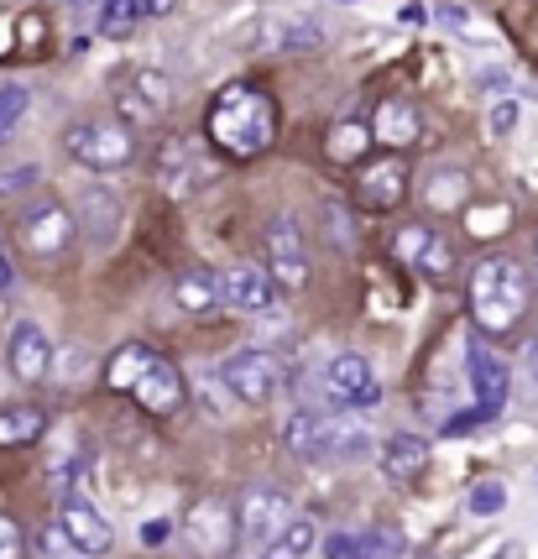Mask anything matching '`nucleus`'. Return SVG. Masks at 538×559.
Segmentation results:
<instances>
[{"label": "nucleus", "instance_id": "f257e3e1", "mask_svg": "<svg viewBox=\"0 0 538 559\" xmlns=\"http://www.w3.org/2000/svg\"><path fill=\"white\" fill-rule=\"evenodd\" d=\"M204 136L236 163L262 157L277 142V105L256 84H225L210 105V116H204Z\"/></svg>", "mask_w": 538, "mask_h": 559}, {"label": "nucleus", "instance_id": "f03ea898", "mask_svg": "<svg viewBox=\"0 0 538 559\" xmlns=\"http://www.w3.org/2000/svg\"><path fill=\"white\" fill-rule=\"evenodd\" d=\"M105 388L131 397L142 414L152 418H168L183 408V397H189V382H183V371L163 356V350H152V345L131 341L121 345L110 366H105Z\"/></svg>", "mask_w": 538, "mask_h": 559}, {"label": "nucleus", "instance_id": "7ed1b4c3", "mask_svg": "<svg viewBox=\"0 0 538 559\" xmlns=\"http://www.w3.org/2000/svg\"><path fill=\"white\" fill-rule=\"evenodd\" d=\"M465 298H470V319L487 330L491 341H502L528 314V272L513 257H487V262H476V272H470Z\"/></svg>", "mask_w": 538, "mask_h": 559}, {"label": "nucleus", "instance_id": "20e7f679", "mask_svg": "<svg viewBox=\"0 0 538 559\" xmlns=\"http://www.w3.org/2000/svg\"><path fill=\"white\" fill-rule=\"evenodd\" d=\"M283 444L294 450L298 461H356L371 450V435L350 418L319 414V408H298L283 429Z\"/></svg>", "mask_w": 538, "mask_h": 559}, {"label": "nucleus", "instance_id": "39448f33", "mask_svg": "<svg viewBox=\"0 0 538 559\" xmlns=\"http://www.w3.org/2000/svg\"><path fill=\"white\" fill-rule=\"evenodd\" d=\"M63 146L89 173H116L125 163H136V136L121 121H79L63 131Z\"/></svg>", "mask_w": 538, "mask_h": 559}, {"label": "nucleus", "instance_id": "423d86ee", "mask_svg": "<svg viewBox=\"0 0 538 559\" xmlns=\"http://www.w3.org/2000/svg\"><path fill=\"white\" fill-rule=\"evenodd\" d=\"M283 382H288V366H283V356H272V350H236V356L220 361V388L236 403H251V408L272 403L283 392Z\"/></svg>", "mask_w": 538, "mask_h": 559}, {"label": "nucleus", "instance_id": "0eeeda50", "mask_svg": "<svg viewBox=\"0 0 538 559\" xmlns=\"http://www.w3.org/2000/svg\"><path fill=\"white\" fill-rule=\"evenodd\" d=\"M152 173H157V189L172 199H189L194 189H204L215 178V163L199 136H163L157 157H152Z\"/></svg>", "mask_w": 538, "mask_h": 559}, {"label": "nucleus", "instance_id": "6e6552de", "mask_svg": "<svg viewBox=\"0 0 538 559\" xmlns=\"http://www.w3.org/2000/svg\"><path fill=\"white\" fill-rule=\"evenodd\" d=\"M183 534L194 544L199 559H230L236 544H241V528H236V508L225 497H199L194 508L183 512Z\"/></svg>", "mask_w": 538, "mask_h": 559}, {"label": "nucleus", "instance_id": "1a4fd4ad", "mask_svg": "<svg viewBox=\"0 0 538 559\" xmlns=\"http://www.w3.org/2000/svg\"><path fill=\"white\" fill-rule=\"evenodd\" d=\"M267 277L288 293L309 288V246H303V230L294 215L267 219Z\"/></svg>", "mask_w": 538, "mask_h": 559}, {"label": "nucleus", "instance_id": "9d476101", "mask_svg": "<svg viewBox=\"0 0 538 559\" xmlns=\"http://www.w3.org/2000/svg\"><path fill=\"white\" fill-rule=\"evenodd\" d=\"M79 219L69 215V204H58V199H43V204H32L22 215V246L26 257H37V262H58L69 241H74Z\"/></svg>", "mask_w": 538, "mask_h": 559}, {"label": "nucleus", "instance_id": "9b49d317", "mask_svg": "<svg viewBox=\"0 0 538 559\" xmlns=\"http://www.w3.org/2000/svg\"><path fill=\"white\" fill-rule=\"evenodd\" d=\"M236 528H241V538H256V544H267L288 518H294V497L283 487H267V481H256V487H246L236 502Z\"/></svg>", "mask_w": 538, "mask_h": 559}, {"label": "nucleus", "instance_id": "f8f14e48", "mask_svg": "<svg viewBox=\"0 0 538 559\" xmlns=\"http://www.w3.org/2000/svg\"><path fill=\"white\" fill-rule=\"evenodd\" d=\"M324 397H330L335 408H371V403L382 397L376 371H371V361L361 350H345V356L330 361V371H324Z\"/></svg>", "mask_w": 538, "mask_h": 559}, {"label": "nucleus", "instance_id": "ddd939ff", "mask_svg": "<svg viewBox=\"0 0 538 559\" xmlns=\"http://www.w3.org/2000/svg\"><path fill=\"white\" fill-rule=\"evenodd\" d=\"M215 293H220V309H230V314H267L277 283L267 277V267L236 262V267L215 272Z\"/></svg>", "mask_w": 538, "mask_h": 559}, {"label": "nucleus", "instance_id": "4468645a", "mask_svg": "<svg viewBox=\"0 0 538 559\" xmlns=\"http://www.w3.org/2000/svg\"><path fill=\"white\" fill-rule=\"evenodd\" d=\"M403 194H408V168H403L397 152H392V157H376V163H361L356 204H361L367 215H387V210H397Z\"/></svg>", "mask_w": 538, "mask_h": 559}, {"label": "nucleus", "instance_id": "2eb2a0df", "mask_svg": "<svg viewBox=\"0 0 538 559\" xmlns=\"http://www.w3.org/2000/svg\"><path fill=\"white\" fill-rule=\"evenodd\" d=\"M256 48L262 52H314L324 48V22L309 11H272L256 26Z\"/></svg>", "mask_w": 538, "mask_h": 559}, {"label": "nucleus", "instance_id": "dca6fc26", "mask_svg": "<svg viewBox=\"0 0 538 559\" xmlns=\"http://www.w3.org/2000/svg\"><path fill=\"white\" fill-rule=\"evenodd\" d=\"M5 366H11V377H16L22 388H37V382H48V371H52V345H48V335H43V324L22 319V324L11 330V345H5Z\"/></svg>", "mask_w": 538, "mask_h": 559}, {"label": "nucleus", "instance_id": "f3484780", "mask_svg": "<svg viewBox=\"0 0 538 559\" xmlns=\"http://www.w3.org/2000/svg\"><path fill=\"white\" fill-rule=\"evenodd\" d=\"M392 251H397V262H408V267H418L423 277H434V283H444L450 272H455V257H450V246L429 230V225H403L397 236H392Z\"/></svg>", "mask_w": 538, "mask_h": 559}, {"label": "nucleus", "instance_id": "a211bd4d", "mask_svg": "<svg viewBox=\"0 0 538 559\" xmlns=\"http://www.w3.org/2000/svg\"><path fill=\"white\" fill-rule=\"evenodd\" d=\"M58 523H63V534H69L79 555H110V523H105V512L89 497L69 491L63 508H58Z\"/></svg>", "mask_w": 538, "mask_h": 559}, {"label": "nucleus", "instance_id": "6ab92c4d", "mask_svg": "<svg viewBox=\"0 0 538 559\" xmlns=\"http://www.w3.org/2000/svg\"><path fill=\"white\" fill-rule=\"evenodd\" d=\"M371 142H382L387 152H408V146H418V136H423V121H418V105H408L403 95H387L382 105H376V116H371Z\"/></svg>", "mask_w": 538, "mask_h": 559}, {"label": "nucleus", "instance_id": "aec40b11", "mask_svg": "<svg viewBox=\"0 0 538 559\" xmlns=\"http://www.w3.org/2000/svg\"><path fill=\"white\" fill-rule=\"evenodd\" d=\"M116 110H121V126H157L163 121V110H168V79L163 73H142L121 99H116Z\"/></svg>", "mask_w": 538, "mask_h": 559}, {"label": "nucleus", "instance_id": "412c9836", "mask_svg": "<svg viewBox=\"0 0 538 559\" xmlns=\"http://www.w3.org/2000/svg\"><path fill=\"white\" fill-rule=\"evenodd\" d=\"M423 471H429V439L392 435L387 444H382V476H387L392 487H414Z\"/></svg>", "mask_w": 538, "mask_h": 559}, {"label": "nucleus", "instance_id": "4be33fe9", "mask_svg": "<svg viewBox=\"0 0 538 559\" xmlns=\"http://www.w3.org/2000/svg\"><path fill=\"white\" fill-rule=\"evenodd\" d=\"M470 382H476V414L481 418H491L507 403V366L487 345H470Z\"/></svg>", "mask_w": 538, "mask_h": 559}, {"label": "nucleus", "instance_id": "5701e85b", "mask_svg": "<svg viewBox=\"0 0 538 559\" xmlns=\"http://www.w3.org/2000/svg\"><path fill=\"white\" fill-rule=\"evenodd\" d=\"M418 194H423L429 215H461L465 204H470V178L461 168H429Z\"/></svg>", "mask_w": 538, "mask_h": 559}, {"label": "nucleus", "instance_id": "b1692460", "mask_svg": "<svg viewBox=\"0 0 538 559\" xmlns=\"http://www.w3.org/2000/svg\"><path fill=\"white\" fill-rule=\"evenodd\" d=\"M172 298H178V309H183V314L210 319L215 309H220V293H215V272H204V267L178 272V283H172Z\"/></svg>", "mask_w": 538, "mask_h": 559}, {"label": "nucleus", "instance_id": "393cba45", "mask_svg": "<svg viewBox=\"0 0 538 559\" xmlns=\"http://www.w3.org/2000/svg\"><path fill=\"white\" fill-rule=\"evenodd\" d=\"M84 219H89V246L95 251L116 246V236H121V199L110 189H89L84 194Z\"/></svg>", "mask_w": 538, "mask_h": 559}, {"label": "nucleus", "instance_id": "a878e982", "mask_svg": "<svg viewBox=\"0 0 538 559\" xmlns=\"http://www.w3.org/2000/svg\"><path fill=\"white\" fill-rule=\"evenodd\" d=\"M48 429V414L32 408V403H16V408H0V450H26L37 444Z\"/></svg>", "mask_w": 538, "mask_h": 559}, {"label": "nucleus", "instance_id": "bb28decb", "mask_svg": "<svg viewBox=\"0 0 538 559\" xmlns=\"http://www.w3.org/2000/svg\"><path fill=\"white\" fill-rule=\"evenodd\" d=\"M465 236L470 241H502L513 230V204L507 199H491V204H465Z\"/></svg>", "mask_w": 538, "mask_h": 559}, {"label": "nucleus", "instance_id": "cd10ccee", "mask_svg": "<svg viewBox=\"0 0 538 559\" xmlns=\"http://www.w3.org/2000/svg\"><path fill=\"white\" fill-rule=\"evenodd\" d=\"M157 11H163V0H99V32L105 37H125L131 26H142Z\"/></svg>", "mask_w": 538, "mask_h": 559}, {"label": "nucleus", "instance_id": "c85d7f7f", "mask_svg": "<svg viewBox=\"0 0 538 559\" xmlns=\"http://www.w3.org/2000/svg\"><path fill=\"white\" fill-rule=\"evenodd\" d=\"M314 523L309 518H288L277 534L267 538V549H262V559H309L314 555Z\"/></svg>", "mask_w": 538, "mask_h": 559}, {"label": "nucleus", "instance_id": "c756f323", "mask_svg": "<svg viewBox=\"0 0 538 559\" xmlns=\"http://www.w3.org/2000/svg\"><path fill=\"white\" fill-rule=\"evenodd\" d=\"M367 146H371V126L367 121H345V126H335V136L324 142V157H330V163H361Z\"/></svg>", "mask_w": 538, "mask_h": 559}, {"label": "nucleus", "instance_id": "7c9ffc66", "mask_svg": "<svg viewBox=\"0 0 538 559\" xmlns=\"http://www.w3.org/2000/svg\"><path fill=\"white\" fill-rule=\"evenodd\" d=\"M350 559H403V538L367 528V534H350Z\"/></svg>", "mask_w": 538, "mask_h": 559}, {"label": "nucleus", "instance_id": "2f4dec72", "mask_svg": "<svg viewBox=\"0 0 538 559\" xmlns=\"http://www.w3.org/2000/svg\"><path fill=\"white\" fill-rule=\"evenodd\" d=\"M26 110H32V90L26 84H0V142L22 126Z\"/></svg>", "mask_w": 538, "mask_h": 559}, {"label": "nucleus", "instance_id": "473e14b6", "mask_svg": "<svg viewBox=\"0 0 538 559\" xmlns=\"http://www.w3.org/2000/svg\"><path fill=\"white\" fill-rule=\"evenodd\" d=\"M502 508H507V487H502V481H476V487H470V502H465L470 518H497Z\"/></svg>", "mask_w": 538, "mask_h": 559}, {"label": "nucleus", "instance_id": "72a5a7b5", "mask_svg": "<svg viewBox=\"0 0 538 559\" xmlns=\"http://www.w3.org/2000/svg\"><path fill=\"white\" fill-rule=\"evenodd\" d=\"M440 22L450 26V32H461V37H470V43H491V26L481 22V16H470L465 5H440Z\"/></svg>", "mask_w": 538, "mask_h": 559}, {"label": "nucleus", "instance_id": "f704fd0d", "mask_svg": "<svg viewBox=\"0 0 538 559\" xmlns=\"http://www.w3.org/2000/svg\"><path fill=\"white\" fill-rule=\"evenodd\" d=\"M0 559H26V528L0 512Z\"/></svg>", "mask_w": 538, "mask_h": 559}, {"label": "nucleus", "instance_id": "c9c22d12", "mask_svg": "<svg viewBox=\"0 0 538 559\" xmlns=\"http://www.w3.org/2000/svg\"><path fill=\"white\" fill-rule=\"evenodd\" d=\"M37 178H43V168H37V163H22V168L0 173V199H11V194H22V189H32Z\"/></svg>", "mask_w": 538, "mask_h": 559}, {"label": "nucleus", "instance_id": "e433bc0d", "mask_svg": "<svg viewBox=\"0 0 538 559\" xmlns=\"http://www.w3.org/2000/svg\"><path fill=\"white\" fill-rule=\"evenodd\" d=\"M37 549H43V555H52V559H63L74 544H69V534H63V523H52V528H43V534H37Z\"/></svg>", "mask_w": 538, "mask_h": 559}, {"label": "nucleus", "instance_id": "4c0bfd02", "mask_svg": "<svg viewBox=\"0 0 538 559\" xmlns=\"http://www.w3.org/2000/svg\"><path fill=\"white\" fill-rule=\"evenodd\" d=\"M513 126H517V105L502 99V105L491 110V136H513Z\"/></svg>", "mask_w": 538, "mask_h": 559}, {"label": "nucleus", "instance_id": "58836bf2", "mask_svg": "<svg viewBox=\"0 0 538 559\" xmlns=\"http://www.w3.org/2000/svg\"><path fill=\"white\" fill-rule=\"evenodd\" d=\"M324 559H350V534L324 538Z\"/></svg>", "mask_w": 538, "mask_h": 559}, {"label": "nucleus", "instance_id": "ea45409f", "mask_svg": "<svg viewBox=\"0 0 538 559\" xmlns=\"http://www.w3.org/2000/svg\"><path fill=\"white\" fill-rule=\"evenodd\" d=\"M168 534H172V528L163 523V518H152V523H142V544H163Z\"/></svg>", "mask_w": 538, "mask_h": 559}, {"label": "nucleus", "instance_id": "a19ab883", "mask_svg": "<svg viewBox=\"0 0 538 559\" xmlns=\"http://www.w3.org/2000/svg\"><path fill=\"white\" fill-rule=\"evenodd\" d=\"M0 288H5V293L16 288V267H11V257H5V246H0Z\"/></svg>", "mask_w": 538, "mask_h": 559}, {"label": "nucleus", "instance_id": "79ce46f5", "mask_svg": "<svg viewBox=\"0 0 538 559\" xmlns=\"http://www.w3.org/2000/svg\"><path fill=\"white\" fill-rule=\"evenodd\" d=\"M528 377H534V388H538V341H534V350H528Z\"/></svg>", "mask_w": 538, "mask_h": 559}, {"label": "nucleus", "instance_id": "37998d69", "mask_svg": "<svg viewBox=\"0 0 538 559\" xmlns=\"http://www.w3.org/2000/svg\"><path fill=\"white\" fill-rule=\"evenodd\" d=\"M74 11H99V0H69Z\"/></svg>", "mask_w": 538, "mask_h": 559}, {"label": "nucleus", "instance_id": "c03bdc74", "mask_svg": "<svg viewBox=\"0 0 538 559\" xmlns=\"http://www.w3.org/2000/svg\"><path fill=\"white\" fill-rule=\"evenodd\" d=\"M534 283H538V246H534Z\"/></svg>", "mask_w": 538, "mask_h": 559}]
</instances>
